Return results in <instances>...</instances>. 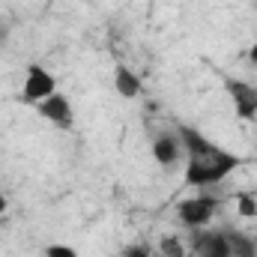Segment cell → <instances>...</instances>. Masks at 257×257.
I'll return each instance as SVG.
<instances>
[{
    "label": "cell",
    "mask_w": 257,
    "mask_h": 257,
    "mask_svg": "<svg viewBox=\"0 0 257 257\" xmlns=\"http://www.w3.org/2000/svg\"><path fill=\"white\" fill-rule=\"evenodd\" d=\"M180 141L186 153V183L194 189H209L227 180L233 171L242 168V159L218 144H212L206 135H200L192 126H180Z\"/></svg>",
    "instance_id": "1"
},
{
    "label": "cell",
    "mask_w": 257,
    "mask_h": 257,
    "mask_svg": "<svg viewBox=\"0 0 257 257\" xmlns=\"http://www.w3.org/2000/svg\"><path fill=\"white\" fill-rule=\"evenodd\" d=\"M51 93H57V78H54L42 63H30L27 72H24L21 102H24V105H39V102L48 99Z\"/></svg>",
    "instance_id": "2"
},
{
    "label": "cell",
    "mask_w": 257,
    "mask_h": 257,
    "mask_svg": "<svg viewBox=\"0 0 257 257\" xmlns=\"http://www.w3.org/2000/svg\"><path fill=\"white\" fill-rule=\"evenodd\" d=\"M215 206H218V200H215L212 194H197V197H189V200H183V203L177 206V218H180L189 230H197V227H203V224L212 221Z\"/></svg>",
    "instance_id": "3"
},
{
    "label": "cell",
    "mask_w": 257,
    "mask_h": 257,
    "mask_svg": "<svg viewBox=\"0 0 257 257\" xmlns=\"http://www.w3.org/2000/svg\"><path fill=\"white\" fill-rule=\"evenodd\" d=\"M192 251L194 257H233L227 233L224 230H209V227H197L194 230Z\"/></svg>",
    "instance_id": "4"
},
{
    "label": "cell",
    "mask_w": 257,
    "mask_h": 257,
    "mask_svg": "<svg viewBox=\"0 0 257 257\" xmlns=\"http://www.w3.org/2000/svg\"><path fill=\"white\" fill-rule=\"evenodd\" d=\"M224 90L233 102V111L239 120H254V111H257V93L248 81H239V78H227L224 81Z\"/></svg>",
    "instance_id": "5"
},
{
    "label": "cell",
    "mask_w": 257,
    "mask_h": 257,
    "mask_svg": "<svg viewBox=\"0 0 257 257\" xmlns=\"http://www.w3.org/2000/svg\"><path fill=\"white\" fill-rule=\"evenodd\" d=\"M36 111H39L42 120H48L51 126H57V128H72V123H75L72 102L66 99L63 93H51L48 99H42V102L36 105Z\"/></svg>",
    "instance_id": "6"
},
{
    "label": "cell",
    "mask_w": 257,
    "mask_h": 257,
    "mask_svg": "<svg viewBox=\"0 0 257 257\" xmlns=\"http://www.w3.org/2000/svg\"><path fill=\"white\" fill-rule=\"evenodd\" d=\"M183 156H186V153H183L180 132H162V135L153 141V159H156L162 168H174Z\"/></svg>",
    "instance_id": "7"
},
{
    "label": "cell",
    "mask_w": 257,
    "mask_h": 257,
    "mask_svg": "<svg viewBox=\"0 0 257 257\" xmlns=\"http://www.w3.org/2000/svg\"><path fill=\"white\" fill-rule=\"evenodd\" d=\"M114 87H117V93H120L123 99H138V96H141V90H144L141 78H138L128 66H123V63L114 69Z\"/></svg>",
    "instance_id": "8"
},
{
    "label": "cell",
    "mask_w": 257,
    "mask_h": 257,
    "mask_svg": "<svg viewBox=\"0 0 257 257\" xmlns=\"http://www.w3.org/2000/svg\"><path fill=\"white\" fill-rule=\"evenodd\" d=\"M227 233V242H230V251L233 257H257V239L254 236H248V233H242V230H224Z\"/></svg>",
    "instance_id": "9"
},
{
    "label": "cell",
    "mask_w": 257,
    "mask_h": 257,
    "mask_svg": "<svg viewBox=\"0 0 257 257\" xmlns=\"http://www.w3.org/2000/svg\"><path fill=\"white\" fill-rule=\"evenodd\" d=\"M236 212L242 218H257V197L248 192H239L236 194Z\"/></svg>",
    "instance_id": "10"
},
{
    "label": "cell",
    "mask_w": 257,
    "mask_h": 257,
    "mask_svg": "<svg viewBox=\"0 0 257 257\" xmlns=\"http://www.w3.org/2000/svg\"><path fill=\"white\" fill-rule=\"evenodd\" d=\"M159 254L162 257H186V248H183V242L177 236H165L159 242Z\"/></svg>",
    "instance_id": "11"
},
{
    "label": "cell",
    "mask_w": 257,
    "mask_h": 257,
    "mask_svg": "<svg viewBox=\"0 0 257 257\" xmlns=\"http://www.w3.org/2000/svg\"><path fill=\"white\" fill-rule=\"evenodd\" d=\"M45 257H78V251L72 245H63V242H54L45 248Z\"/></svg>",
    "instance_id": "12"
},
{
    "label": "cell",
    "mask_w": 257,
    "mask_h": 257,
    "mask_svg": "<svg viewBox=\"0 0 257 257\" xmlns=\"http://www.w3.org/2000/svg\"><path fill=\"white\" fill-rule=\"evenodd\" d=\"M120 257H156V254H153L150 245H128V248H123Z\"/></svg>",
    "instance_id": "13"
},
{
    "label": "cell",
    "mask_w": 257,
    "mask_h": 257,
    "mask_svg": "<svg viewBox=\"0 0 257 257\" xmlns=\"http://www.w3.org/2000/svg\"><path fill=\"white\" fill-rule=\"evenodd\" d=\"M6 209H9V200H6V194L0 192V215H3V212H6Z\"/></svg>",
    "instance_id": "14"
},
{
    "label": "cell",
    "mask_w": 257,
    "mask_h": 257,
    "mask_svg": "<svg viewBox=\"0 0 257 257\" xmlns=\"http://www.w3.org/2000/svg\"><path fill=\"white\" fill-rule=\"evenodd\" d=\"M254 93H257V87H254ZM254 120H257V111H254Z\"/></svg>",
    "instance_id": "15"
},
{
    "label": "cell",
    "mask_w": 257,
    "mask_h": 257,
    "mask_svg": "<svg viewBox=\"0 0 257 257\" xmlns=\"http://www.w3.org/2000/svg\"><path fill=\"white\" fill-rule=\"evenodd\" d=\"M156 257H162V254H156Z\"/></svg>",
    "instance_id": "16"
},
{
    "label": "cell",
    "mask_w": 257,
    "mask_h": 257,
    "mask_svg": "<svg viewBox=\"0 0 257 257\" xmlns=\"http://www.w3.org/2000/svg\"><path fill=\"white\" fill-rule=\"evenodd\" d=\"M171 3H174V0H171Z\"/></svg>",
    "instance_id": "17"
}]
</instances>
